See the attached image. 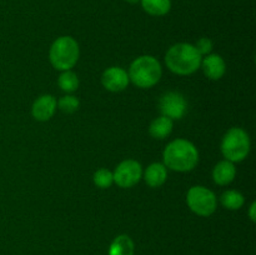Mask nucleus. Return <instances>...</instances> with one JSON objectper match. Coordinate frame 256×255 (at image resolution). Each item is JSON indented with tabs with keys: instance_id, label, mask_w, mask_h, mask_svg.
<instances>
[{
	"instance_id": "nucleus-22",
	"label": "nucleus",
	"mask_w": 256,
	"mask_h": 255,
	"mask_svg": "<svg viewBox=\"0 0 256 255\" xmlns=\"http://www.w3.org/2000/svg\"><path fill=\"white\" fill-rule=\"evenodd\" d=\"M255 206H256V204L255 202H252V206H250V212H249V215H250V219H252V222H255Z\"/></svg>"
},
{
	"instance_id": "nucleus-5",
	"label": "nucleus",
	"mask_w": 256,
	"mask_h": 255,
	"mask_svg": "<svg viewBox=\"0 0 256 255\" xmlns=\"http://www.w3.org/2000/svg\"><path fill=\"white\" fill-rule=\"evenodd\" d=\"M250 138L242 128H232L224 135L222 142V152L225 160L239 162L246 159L250 152Z\"/></svg>"
},
{
	"instance_id": "nucleus-23",
	"label": "nucleus",
	"mask_w": 256,
	"mask_h": 255,
	"mask_svg": "<svg viewBox=\"0 0 256 255\" xmlns=\"http://www.w3.org/2000/svg\"><path fill=\"white\" fill-rule=\"evenodd\" d=\"M125 2H130V4H136V2H139L140 0H125Z\"/></svg>"
},
{
	"instance_id": "nucleus-6",
	"label": "nucleus",
	"mask_w": 256,
	"mask_h": 255,
	"mask_svg": "<svg viewBox=\"0 0 256 255\" xmlns=\"http://www.w3.org/2000/svg\"><path fill=\"white\" fill-rule=\"evenodd\" d=\"M188 206L192 212L200 216H210L216 210V196L208 188L196 185L190 188L186 195Z\"/></svg>"
},
{
	"instance_id": "nucleus-10",
	"label": "nucleus",
	"mask_w": 256,
	"mask_h": 255,
	"mask_svg": "<svg viewBox=\"0 0 256 255\" xmlns=\"http://www.w3.org/2000/svg\"><path fill=\"white\" fill-rule=\"evenodd\" d=\"M56 110V100L52 95H42L34 102L32 108V114L39 122H48L52 119Z\"/></svg>"
},
{
	"instance_id": "nucleus-14",
	"label": "nucleus",
	"mask_w": 256,
	"mask_h": 255,
	"mask_svg": "<svg viewBox=\"0 0 256 255\" xmlns=\"http://www.w3.org/2000/svg\"><path fill=\"white\" fill-rule=\"evenodd\" d=\"M135 245L129 235L122 234L115 238L109 246V255H134Z\"/></svg>"
},
{
	"instance_id": "nucleus-8",
	"label": "nucleus",
	"mask_w": 256,
	"mask_h": 255,
	"mask_svg": "<svg viewBox=\"0 0 256 255\" xmlns=\"http://www.w3.org/2000/svg\"><path fill=\"white\" fill-rule=\"evenodd\" d=\"M159 108L162 116L172 120H179L186 112L188 104L184 95L178 92H169L160 98Z\"/></svg>"
},
{
	"instance_id": "nucleus-18",
	"label": "nucleus",
	"mask_w": 256,
	"mask_h": 255,
	"mask_svg": "<svg viewBox=\"0 0 256 255\" xmlns=\"http://www.w3.org/2000/svg\"><path fill=\"white\" fill-rule=\"evenodd\" d=\"M58 84H59V88L62 92H74L79 88V79H78L75 72L66 70V72H62L60 74L59 79H58Z\"/></svg>"
},
{
	"instance_id": "nucleus-4",
	"label": "nucleus",
	"mask_w": 256,
	"mask_h": 255,
	"mask_svg": "<svg viewBox=\"0 0 256 255\" xmlns=\"http://www.w3.org/2000/svg\"><path fill=\"white\" fill-rule=\"evenodd\" d=\"M79 44L74 38L60 36L50 46L49 59L55 69L66 72L74 68L79 60Z\"/></svg>"
},
{
	"instance_id": "nucleus-20",
	"label": "nucleus",
	"mask_w": 256,
	"mask_h": 255,
	"mask_svg": "<svg viewBox=\"0 0 256 255\" xmlns=\"http://www.w3.org/2000/svg\"><path fill=\"white\" fill-rule=\"evenodd\" d=\"M79 100L75 96H72V95H65V96L60 98V100L58 102V108L62 112H65V114H72V112H75L79 109Z\"/></svg>"
},
{
	"instance_id": "nucleus-15",
	"label": "nucleus",
	"mask_w": 256,
	"mask_h": 255,
	"mask_svg": "<svg viewBox=\"0 0 256 255\" xmlns=\"http://www.w3.org/2000/svg\"><path fill=\"white\" fill-rule=\"evenodd\" d=\"M172 126H174L172 120L162 115L160 118L152 120L149 126V132L154 139L162 140L169 136L170 132H172Z\"/></svg>"
},
{
	"instance_id": "nucleus-12",
	"label": "nucleus",
	"mask_w": 256,
	"mask_h": 255,
	"mask_svg": "<svg viewBox=\"0 0 256 255\" xmlns=\"http://www.w3.org/2000/svg\"><path fill=\"white\" fill-rule=\"evenodd\" d=\"M235 175H236V168L234 162L229 160H222L218 162L212 170V179L219 185L230 184L235 179Z\"/></svg>"
},
{
	"instance_id": "nucleus-17",
	"label": "nucleus",
	"mask_w": 256,
	"mask_h": 255,
	"mask_svg": "<svg viewBox=\"0 0 256 255\" xmlns=\"http://www.w3.org/2000/svg\"><path fill=\"white\" fill-rule=\"evenodd\" d=\"M220 202H222V206L226 209L239 210L244 205L245 199L242 192H236V190H228V192H222Z\"/></svg>"
},
{
	"instance_id": "nucleus-1",
	"label": "nucleus",
	"mask_w": 256,
	"mask_h": 255,
	"mask_svg": "<svg viewBox=\"0 0 256 255\" xmlns=\"http://www.w3.org/2000/svg\"><path fill=\"white\" fill-rule=\"evenodd\" d=\"M164 165L174 172H186L194 169L199 162V152L192 142L175 139L165 148Z\"/></svg>"
},
{
	"instance_id": "nucleus-21",
	"label": "nucleus",
	"mask_w": 256,
	"mask_h": 255,
	"mask_svg": "<svg viewBox=\"0 0 256 255\" xmlns=\"http://www.w3.org/2000/svg\"><path fill=\"white\" fill-rule=\"evenodd\" d=\"M196 52L200 55H209L212 50V42L209 38H202V39L198 40L196 45H194Z\"/></svg>"
},
{
	"instance_id": "nucleus-16",
	"label": "nucleus",
	"mask_w": 256,
	"mask_h": 255,
	"mask_svg": "<svg viewBox=\"0 0 256 255\" xmlns=\"http://www.w3.org/2000/svg\"><path fill=\"white\" fill-rule=\"evenodd\" d=\"M142 6L152 16H162L172 9V0H140Z\"/></svg>"
},
{
	"instance_id": "nucleus-13",
	"label": "nucleus",
	"mask_w": 256,
	"mask_h": 255,
	"mask_svg": "<svg viewBox=\"0 0 256 255\" xmlns=\"http://www.w3.org/2000/svg\"><path fill=\"white\" fill-rule=\"evenodd\" d=\"M166 166L162 162H152L144 172V180L150 188H159L166 182Z\"/></svg>"
},
{
	"instance_id": "nucleus-2",
	"label": "nucleus",
	"mask_w": 256,
	"mask_h": 255,
	"mask_svg": "<svg viewBox=\"0 0 256 255\" xmlns=\"http://www.w3.org/2000/svg\"><path fill=\"white\" fill-rule=\"evenodd\" d=\"M202 56L194 45L188 42L175 44L168 50L165 62L170 72L178 75H190L196 72L202 64Z\"/></svg>"
},
{
	"instance_id": "nucleus-19",
	"label": "nucleus",
	"mask_w": 256,
	"mask_h": 255,
	"mask_svg": "<svg viewBox=\"0 0 256 255\" xmlns=\"http://www.w3.org/2000/svg\"><path fill=\"white\" fill-rule=\"evenodd\" d=\"M92 180H94V184L98 188H100V189H108L114 182V176H112V172L110 170L99 169L98 172H95Z\"/></svg>"
},
{
	"instance_id": "nucleus-9",
	"label": "nucleus",
	"mask_w": 256,
	"mask_h": 255,
	"mask_svg": "<svg viewBox=\"0 0 256 255\" xmlns=\"http://www.w3.org/2000/svg\"><path fill=\"white\" fill-rule=\"evenodd\" d=\"M129 82V75L122 68L112 66L102 72V82L105 89L109 90V92H122L128 88Z\"/></svg>"
},
{
	"instance_id": "nucleus-3",
	"label": "nucleus",
	"mask_w": 256,
	"mask_h": 255,
	"mask_svg": "<svg viewBox=\"0 0 256 255\" xmlns=\"http://www.w3.org/2000/svg\"><path fill=\"white\" fill-rule=\"evenodd\" d=\"M162 74V65L156 58L142 55L136 58L129 68V80L142 89H149L160 80Z\"/></svg>"
},
{
	"instance_id": "nucleus-7",
	"label": "nucleus",
	"mask_w": 256,
	"mask_h": 255,
	"mask_svg": "<svg viewBox=\"0 0 256 255\" xmlns=\"http://www.w3.org/2000/svg\"><path fill=\"white\" fill-rule=\"evenodd\" d=\"M112 176H114V182H116V185L128 189V188H132L140 182L142 176V168L136 160H124L118 165L115 172H112Z\"/></svg>"
},
{
	"instance_id": "nucleus-11",
	"label": "nucleus",
	"mask_w": 256,
	"mask_h": 255,
	"mask_svg": "<svg viewBox=\"0 0 256 255\" xmlns=\"http://www.w3.org/2000/svg\"><path fill=\"white\" fill-rule=\"evenodd\" d=\"M200 66L202 68V72L206 75V78L212 80L222 79L226 72V64L219 54L206 55L204 59H202Z\"/></svg>"
}]
</instances>
